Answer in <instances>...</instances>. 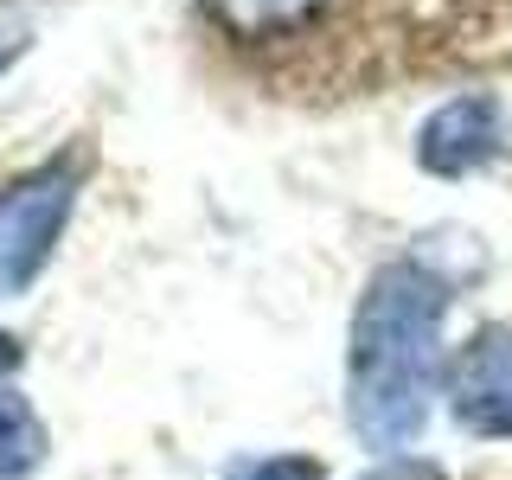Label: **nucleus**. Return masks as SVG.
<instances>
[{"label": "nucleus", "mask_w": 512, "mask_h": 480, "mask_svg": "<svg viewBox=\"0 0 512 480\" xmlns=\"http://www.w3.org/2000/svg\"><path fill=\"white\" fill-rule=\"evenodd\" d=\"M442 320H448V282L429 263H384L372 269L359 308H352V346H346V416L352 436L378 455H404L423 436L429 404L442 384Z\"/></svg>", "instance_id": "f257e3e1"}, {"label": "nucleus", "mask_w": 512, "mask_h": 480, "mask_svg": "<svg viewBox=\"0 0 512 480\" xmlns=\"http://www.w3.org/2000/svg\"><path fill=\"white\" fill-rule=\"evenodd\" d=\"M77 186H84V160H45L0 186V295H26L39 269L52 263L64 224L77 212Z\"/></svg>", "instance_id": "f03ea898"}, {"label": "nucleus", "mask_w": 512, "mask_h": 480, "mask_svg": "<svg viewBox=\"0 0 512 480\" xmlns=\"http://www.w3.org/2000/svg\"><path fill=\"white\" fill-rule=\"evenodd\" d=\"M448 410L480 442H512V327H480L448 359Z\"/></svg>", "instance_id": "7ed1b4c3"}, {"label": "nucleus", "mask_w": 512, "mask_h": 480, "mask_svg": "<svg viewBox=\"0 0 512 480\" xmlns=\"http://www.w3.org/2000/svg\"><path fill=\"white\" fill-rule=\"evenodd\" d=\"M500 148H506V109L493 96H455V103H442L436 116L416 128V160L436 180L480 173Z\"/></svg>", "instance_id": "20e7f679"}, {"label": "nucleus", "mask_w": 512, "mask_h": 480, "mask_svg": "<svg viewBox=\"0 0 512 480\" xmlns=\"http://www.w3.org/2000/svg\"><path fill=\"white\" fill-rule=\"evenodd\" d=\"M45 468V423L13 384H0V480H32Z\"/></svg>", "instance_id": "39448f33"}, {"label": "nucleus", "mask_w": 512, "mask_h": 480, "mask_svg": "<svg viewBox=\"0 0 512 480\" xmlns=\"http://www.w3.org/2000/svg\"><path fill=\"white\" fill-rule=\"evenodd\" d=\"M212 20L231 32V39H269V32H295L308 26L327 0H205Z\"/></svg>", "instance_id": "423d86ee"}, {"label": "nucleus", "mask_w": 512, "mask_h": 480, "mask_svg": "<svg viewBox=\"0 0 512 480\" xmlns=\"http://www.w3.org/2000/svg\"><path fill=\"white\" fill-rule=\"evenodd\" d=\"M224 480H327L314 455H250V461H231Z\"/></svg>", "instance_id": "0eeeda50"}, {"label": "nucleus", "mask_w": 512, "mask_h": 480, "mask_svg": "<svg viewBox=\"0 0 512 480\" xmlns=\"http://www.w3.org/2000/svg\"><path fill=\"white\" fill-rule=\"evenodd\" d=\"M13 52H20V32H7V26H0V71L13 64Z\"/></svg>", "instance_id": "6e6552de"}]
</instances>
